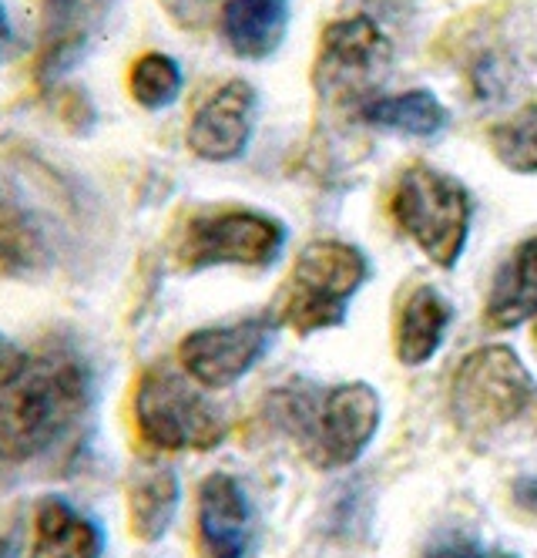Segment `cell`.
Wrapping results in <instances>:
<instances>
[{
  "mask_svg": "<svg viewBox=\"0 0 537 558\" xmlns=\"http://www.w3.org/2000/svg\"><path fill=\"white\" fill-rule=\"evenodd\" d=\"M101 371L74 333H45L0 374V482L68 474L91 448Z\"/></svg>",
  "mask_w": 537,
  "mask_h": 558,
  "instance_id": "1",
  "label": "cell"
},
{
  "mask_svg": "<svg viewBox=\"0 0 537 558\" xmlns=\"http://www.w3.org/2000/svg\"><path fill=\"white\" fill-rule=\"evenodd\" d=\"M450 414L474 445L537 434V380L511 347H480L453 374Z\"/></svg>",
  "mask_w": 537,
  "mask_h": 558,
  "instance_id": "2",
  "label": "cell"
},
{
  "mask_svg": "<svg viewBox=\"0 0 537 558\" xmlns=\"http://www.w3.org/2000/svg\"><path fill=\"white\" fill-rule=\"evenodd\" d=\"M135 427L151 451H212L225 441V417L188 374L155 364L135 387Z\"/></svg>",
  "mask_w": 537,
  "mask_h": 558,
  "instance_id": "3",
  "label": "cell"
},
{
  "mask_svg": "<svg viewBox=\"0 0 537 558\" xmlns=\"http://www.w3.org/2000/svg\"><path fill=\"white\" fill-rule=\"evenodd\" d=\"M369 279V259L363 250L337 239L309 243L289 276L282 296V324L309 337L316 330L340 327L346 320L350 300Z\"/></svg>",
  "mask_w": 537,
  "mask_h": 558,
  "instance_id": "4",
  "label": "cell"
},
{
  "mask_svg": "<svg viewBox=\"0 0 537 558\" xmlns=\"http://www.w3.org/2000/svg\"><path fill=\"white\" fill-rule=\"evenodd\" d=\"M390 213L430 263L457 266L471 232V195L457 179L430 166H410L393 185Z\"/></svg>",
  "mask_w": 537,
  "mask_h": 558,
  "instance_id": "5",
  "label": "cell"
},
{
  "mask_svg": "<svg viewBox=\"0 0 537 558\" xmlns=\"http://www.w3.org/2000/svg\"><path fill=\"white\" fill-rule=\"evenodd\" d=\"M300 445L316 468H346L374 445L383 421L380 393L369 384H340L316 401L289 408Z\"/></svg>",
  "mask_w": 537,
  "mask_h": 558,
  "instance_id": "6",
  "label": "cell"
},
{
  "mask_svg": "<svg viewBox=\"0 0 537 558\" xmlns=\"http://www.w3.org/2000/svg\"><path fill=\"white\" fill-rule=\"evenodd\" d=\"M285 246V226L256 209H205L188 216L175 235V259L185 269L269 266Z\"/></svg>",
  "mask_w": 537,
  "mask_h": 558,
  "instance_id": "7",
  "label": "cell"
},
{
  "mask_svg": "<svg viewBox=\"0 0 537 558\" xmlns=\"http://www.w3.org/2000/svg\"><path fill=\"white\" fill-rule=\"evenodd\" d=\"M276 324L269 316H245L235 324L192 330L179 343V364L202 390L235 387L269 353Z\"/></svg>",
  "mask_w": 537,
  "mask_h": 558,
  "instance_id": "8",
  "label": "cell"
},
{
  "mask_svg": "<svg viewBox=\"0 0 537 558\" xmlns=\"http://www.w3.org/2000/svg\"><path fill=\"white\" fill-rule=\"evenodd\" d=\"M114 0H37L34 82L54 92L68 71L88 54Z\"/></svg>",
  "mask_w": 537,
  "mask_h": 558,
  "instance_id": "9",
  "label": "cell"
},
{
  "mask_svg": "<svg viewBox=\"0 0 537 558\" xmlns=\"http://www.w3.org/2000/svg\"><path fill=\"white\" fill-rule=\"evenodd\" d=\"M256 122V92L245 82H225L192 111L188 148L205 162H232L253 138Z\"/></svg>",
  "mask_w": 537,
  "mask_h": 558,
  "instance_id": "10",
  "label": "cell"
},
{
  "mask_svg": "<svg viewBox=\"0 0 537 558\" xmlns=\"http://www.w3.org/2000/svg\"><path fill=\"white\" fill-rule=\"evenodd\" d=\"M195 532L202 558H249L253 508L239 477L216 471L198 485Z\"/></svg>",
  "mask_w": 537,
  "mask_h": 558,
  "instance_id": "11",
  "label": "cell"
},
{
  "mask_svg": "<svg viewBox=\"0 0 537 558\" xmlns=\"http://www.w3.org/2000/svg\"><path fill=\"white\" fill-rule=\"evenodd\" d=\"M54 266V235L30 198L0 175V276L34 279Z\"/></svg>",
  "mask_w": 537,
  "mask_h": 558,
  "instance_id": "12",
  "label": "cell"
},
{
  "mask_svg": "<svg viewBox=\"0 0 537 558\" xmlns=\"http://www.w3.org/2000/svg\"><path fill=\"white\" fill-rule=\"evenodd\" d=\"M108 548L105 529L64 495L37 498L30 514L27 558H101Z\"/></svg>",
  "mask_w": 537,
  "mask_h": 558,
  "instance_id": "13",
  "label": "cell"
},
{
  "mask_svg": "<svg viewBox=\"0 0 537 558\" xmlns=\"http://www.w3.org/2000/svg\"><path fill=\"white\" fill-rule=\"evenodd\" d=\"M129 525L138 542H161L175 525L182 482L172 464L145 461L129 474Z\"/></svg>",
  "mask_w": 537,
  "mask_h": 558,
  "instance_id": "14",
  "label": "cell"
},
{
  "mask_svg": "<svg viewBox=\"0 0 537 558\" xmlns=\"http://www.w3.org/2000/svg\"><path fill=\"white\" fill-rule=\"evenodd\" d=\"M537 316V235L504 259L487 293L484 320L493 330H514Z\"/></svg>",
  "mask_w": 537,
  "mask_h": 558,
  "instance_id": "15",
  "label": "cell"
},
{
  "mask_svg": "<svg viewBox=\"0 0 537 558\" xmlns=\"http://www.w3.org/2000/svg\"><path fill=\"white\" fill-rule=\"evenodd\" d=\"M450 320H453V310L437 287L424 283V287L413 290L400 306L396 333H393V347H396L400 364L424 367L430 356L443 347Z\"/></svg>",
  "mask_w": 537,
  "mask_h": 558,
  "instance_id": "16",
  "label": "cell"
},
{
  "mask_svg": "<svg viewBox=\"0 0 537 558\" xmlns=\"http://www.w3.org/2000/svg\"><path fill=\"white\" fill-rule=\"evenodd\" d=\"M380 61H387V41L369 17H346L326 27L319 74L329 85L356 82L359 74H369Z\"/></svg>",
  "mask_w": 537,
  "mask_h": 558,
  "instance_id": "17",
  "label": "cell"
},
{
  "mask_svg": "<svg viewBox=\"0 0 537 558\" xmlns=\"http://www.w3.org/2000/svg\"><path fill=\"white\" fill-rule=\"evenodd\" d=\"M289 27V0H225L222 37L232 54L263 61L276 54Z\"/></svg>",
  "mask_w": 537,
  "mask_h": 558,
  "instance_id": "18",
  "label": "cell"
},
{
  "mask_svg": "<svg viewBox=\"0 0 537 558\" xmlns=\"http://www.w3.org/2000/svg\"><path fill=\"white\" fill-rule=\"evenodd\" d=\"M356 111L366 125L413 135V138H430L447 129V108L437 101V95L424 88L400 92V95H374L359 101Z\"/></svg>",
  "mask_w": 537,
  "mask_h": 558,
  "instance_id": "19",
  "label": "cell"
},
{
  "mask_svg": "<svg viewBox=\"0 0 537 558\" xmlns=\"http://www.w3.org/2000/svg\"><path fill=\"white\" fill-rule=\"evenodd\" d=\"M182 82L185 77H182L179 61L161 51H148V54L135 58L132 71H129V92L148 111L169 108L182 95Z\"/></svg>",
  "mask_w": 537,
  "mask_h": 558,
  "instance_id": "20",
  "label": "cell"
},
{
  "mask_svg": "<svg viewBox=\"0 0 537 558\" xmlns=\"http://www.w3.org/2000/svg\"><path fill=\"white\" fill-rule=\"evenodd\" d=\"M490 148L514 172L537 175V101L490 129Z\"/></svg>",
  "mask_w": 537,
  "mask_h": 558,
  "instance_id": "21",
  "label": "cell"
},
{
  "mask_svg": "<svg viewBox=\"0 0 537 558\" xmlns=\"http://www.w3.org/2000/svg\"><path fill=\"white\" fill-rule=\"evenodd\" d=\"M424 558H517V555L484 545L480 538H474L467 532H443L424 548Z\"/></svg>",
  "mask_w": 537,
  "mask_h": 558,
  "instance_id": "22",
  "label": "cell"
},
{
  "mask_svg": "<svg viewBox=\"0 0 537 558\" xmlns=\"http://www.w3.org/2000/svg\"><path fill=\"white\" fill-rule=\"evenodd\" d=\"M54 108L61 114V122L71 132H77V135L88 132L95 125V105H91V98L85 92H77V88L61 92V88H54Z\"/></svg>",
  "mask_w": 537,
  "mask_h": 558,
  "instance_id": "23",
  "label": "cell"
},
{
  "mask_svg": "<svg viewBox=\"0 0 537 558\" xmlns=\"http://www.w3.org/2000/svg\"><path fill=\"white\" fill-rule=\"evenodd\" d=\"M511 495H514V505L524 511V514H534L537 518V474H524L511 485Z\"/></svg>",
  "mask_w": 537,
  "mask_h": 558,
  "instance_id": "24",
  "label": "cell"
},
{
  "mask_svg": "<svg viewBox=\"0 0 537 558\" xmlns=\"http://www.w3.org/2000/svg\"><path fill=\"white\" fill-rule=\"evenodd\" d=\"M14 356H17V350H14V343L4 337V333H0V374H4L11 364H14Z\"/></svg>",
  "mask_w": 537,
  "mask_h": 558,
  "instance_id": "25",
  "label": "cell"
},
{
  "mask_svg": "<svg viewBox=\"0 0 537 558\" xmlns=\"http://www.w3.org/2000/svg\"><path fill=\"white\" fill-rule=\"evenodd\" d=\"M8 45H11V17H8L4 0H0V54H4Z\"/></svg>",
  "mask_w": 537,
  "mask_h": 558,
  "instance_id": "26",
  "label": "cell"
}]
</instances>
